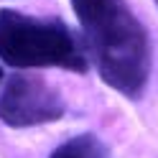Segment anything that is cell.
Listing matches in <instances>:
<instances>
[{
    "mask_svg": "<svg viewBox=\"0 0 158 158\" xmlns=\"http://www.w3.org/2000/svg\"><path fill=\"white\" fill-rule=\"evenodd\" d=\"M87 56L102 82L125 97H140L151 74V44L123 0H72Z\"/></svg>",
    "mask_w": 158,
    "mask_h": 158,
    "instance_id": "6da1fadb",
    "label": "cell"
},
{
    "mask_svg": "<svg viewBox=\"0 0 158 158\" xmlns=\"http://www.w3.org/2000/svg\"><path fill=\"white\" fill-rule=\"evenodd\" d=\"M0 61L18 69L56 66L84 72L87 54L64 21L33 18L18 10H0Z\"/></svg>",
    "mask_w": 158,
    "mask_h": 158,
    "instance_id": "7a4b0ae2",
    "label": "cell"
},
{
    "mask_svg": "<svg viewBox=\"0 0 158 158\" xmlns=\"http://www.w3.org/2000/svg\"><path fill=\"white\" fill-rule=\"evenodd\" d=\"M66 112L61 100L51 84L33 74H13L0 92V120L8 127H36L59 120Z\"/></svg>",
    "mask_w": 158,
    "mask_h": 158,
    "instance_id": "3957f363",
    "label": "cell"
},
{
    "mask_svg": "<svg viewBox=\"0 0 158 158\" xmlns=\"http://www.w3.org/2000/svg\"><path fill=\"white\" fill-rule=\"evenodd\" d=\"M48 158H110L107 145L92 133L74 135L66 143H61Z\"/></svg>",
    "mask_w": 158,
    "mask_h": 158,
    "instance_id": "277c9868",
    "label": "cell"
},
{
    "mask_svg": "<svg viewBox=\"0 0 158 158\" xmlns=\"http://www.w3.org/2000/svg\"><path fill=\"white\" fill-rule=\"evenodd\" d=\"M0 82H3V69H0Z\"/></svg>",
    "mask_w": 158,
    "mask_h": 158,
    "instance_id": "5b68a950",
    "label": "cell"
},
{
    "mask_svg": "<svg viewBox=\"0 0 158 158\" xmlns=\"http://www.w3.org/2000/svg\"><path fill=\"white\" fill-rule=\"evenodd\" d=\"M156 3H158V0H156Z\"/></svg>",
    "mask_w": 158,
    "mask_h": 158,
    "instance_id": "8992f818",
    "label": "cell"
}]
</instances>
